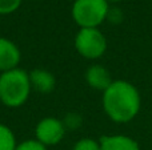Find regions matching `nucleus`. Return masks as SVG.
Returning a JSON list of instances; mask_svg holds the SVG:
<instances>
[{
  "label": "nucleus",
  "instance_id": "obj_1",
  "mask_svg": "<svg viewBox=\"0 0 152 150\" xmlns=\"http://www.w3.org/2000/svg\"><path fill=\"white\" fill-rule=\"evenodd\" d=\"M102 105L105 116L116 124L135 120L142 108V96L137 88L127 80H113L103 92Z\"/></svg>",
  "mask_w": 152,
  "mask_h": 150
},
{
  "label": "nucleus",
  "instance_id": "obj_2",
  "mask_svg": "<svg viewBox=\"0 0 152 150\" xmlns=\"http://www.w3.org/2000/svg\"><path fill=\"white\" fill-rule=\"evenodd\" d=\"M31 81L27 71L15 68L0 73V102L8 108H20L31 96Z\"/></svg>",
  "mask_w": 152,
  "mask_h": 150
},
{
  "label": "nucleus",
  "instance_id": "obj_3",
  "mask_svg": "<svg viewBox=\"0 0 152 150\" xmlns=\"http://www.w3.org/2000/svg\"><path fill=\"white\" fill-rule=\"evenodd\" d=\"M110 9L107 0H75L71 15L79 28H99L108 19Z\"/></svg>",
  "mask_w": 152,
  "mask_h": 150
},
{
  "label": "nucleus",
  "instance_id": "obj_4",
  "mask_svg": "<svg viewBox=\"0 0 152 150\" xmlns=\"http://www.w3.org/2000/svg\"><path fill=\"white\" fill-rule=\"evenodd\" d=\"M75 49L87 60H97L107 52V37L99 28H79L74 40Z\"/></svg>",
  "mask_w": 152,
  "mask_h": 150
},
{
  "label": "nucleus",
  "instance_id": "obj_5",
  "mask_svg": "<svg viewBox=\"0 0 152 150\" xmlns=\"http://www.w3.org/2000/svg\"><path fill=\"white\" fill-rule=\"evenodd\" d=\"M66 126L63 120L56 117H44L35 126V138L44 146H53L61 142L66 136Z\"/></svg>",
  "mask_w": 152,
  "mask_h": 150
},
{
  "label": "nucleus",
  "instance_id": "obj_6",
  "mask_svg": "<svg viewBox=\"0 0 152 150\" xmlns=\"http://www.w3.org/2000/svg\"><path fill=\"white\" fill-rule=\"evenodd\" d=\"M21 52L19 47L7 37H0V73L19 68Z\"/></svg>",
  "mask_w": 152,
  "mask_h": 150
},
{
  "label": "nucleus",
  "instance_id": "obj_7",
  "mask_svg": "<svg viewBox=\"0 0 152 150\" xmlns=\"http://www.w3.org/2000/svg\"><path fill=\"white\" fill-rule=\"evenodd\" d=\"M84 77H86V82L89 88L100 90L102 93L113 82L111 72L100 64H92L91 66H88Z\"/></svg>",
  "mask_w": 152,
  "mask_h": 150
},
{
  "label": "nucleus",
  "instance_id": "obj_8",
  "mask_svg": "<svg viewBox=\"0 0 152 150\" xmlns=\"http://www.w3.org/2000/svg\"><path fill=\"white\" fill-rule=\"evenodd\" d=\"M28 74L32 90H36L43 94H48L55 89L56 79L52 72L43 68H35L31 72H28Z\"/></svg>",
  "mask_w": 152,
  "mask_h": 150
},
{
  "label": "nucleus",
  "instance_id": "obj_9",
  "mask_svg": "<svg viewBox=\"0 0 152 150\" xmlns=\"http://www.w3.org/2000/svg\"><path fill=\"white\" fill-rule=\"evenodd\" d=\"M100 150H140L136 140L126 134H108L99 140Z\"/></svg>",
  "mask_w": 152,
  "mask_h": 150
},
{
  "label": "nucleus",
  "instance_id": "obj_10",
  "mask_svg": "<svg viewBox=\"0 0 152 150\" xmlns=\"http://www.w3.org/2000/svg\"><path fill=\"white\" fill-rule=\"evenodd\" d=\"M18 146L12 129L5 124H0V150H15Z\"/></svg>",
  "mask_w": 152,
  "mask_h": 150
},
{
  "label": "nucleus",
  "instance_id": "obj_11",
  "mask_svg": "<svg viewBox=\"0 0 152 150\" xmlns=\"http://www.w3.org/2000/svg\"><path fill=\"white\" fill-rule=\"evenodd\" d=\"M72 150H100V142L91 137H84L76 141Z\"/></svg>",
  "mask_w": 152,
  "mask_h": 150
},
{
  "label": "nucleus",
  "instance_id": "obj_12",
  "mask_svg": "<svg viewBox=\"0 0 152 150\" xmlns=\"http://www.w3.org/2000/svg\"><path fill=\"white\" fill-rule=\"evenodd\" d=\"M23 0H0V15H11L20 8Z\"/></svg>",
  "mask_w": 152,
  "mask_h": 150
},
{
  "label": "nucleus",
  "instance_id": "obj_13",
  "mask_svg": "<svg viewBox=\"0 0 152 150\" xmlns=\"http://www.w3.org/2000/svg\"><path fill=\"white\" fill-rule=\"evenodd\" d=\"M15 150H47V146L39 142L36 138H31V140H26L23 142L18 144Z\"/></svg>",
  "mask_w": 152,
  "mask_h": 150
},
{
  "label": "nucleus",
  "instance_id": "obj_14",
  "mask_svg": "<svg viewBox=\"0 0 152 150\" xmlns=\"http://www.w3.org/2000/svg\"><path fill=\"white\" fill-rule=\"evenodd\" d=\"M63 122H64L66 129H76V128H79L81 124V117L76 113H69L66 116Z\"/></svg>",
  "mask_w": 152,
  "mask_h": 150
},
{
  "label": "nucleus",
  "instance_id": "obj_15",
  "mask_svg": "<svg viewBox=\"0 0 152 150\" xmlns=\"http://www.w3.org/2000/svg\"><path fill=\"white\" fill-rule=\"evenodd\" d=\"M110 4H115V3H120V1H123V0H107Z\"/></svg>",
  "mask_w": 152,
  "mask_h": 150
}]
</instances>
